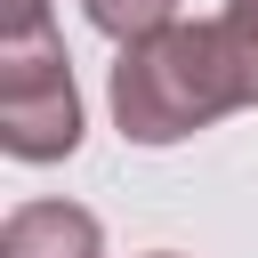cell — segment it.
<instances>
[{"label":"cell","mask_w":258,"mask_h":258,"mask_svg":"<svg viewBox=\"0 0 258 258\" xmlns=\"http://www.w3.org/2000/svg\"><path fill=\"white\" fill-rule=\"evenodd\" d=\"M242 105H258V0H226L210 24H161L113 64V121L137 145H177Z\"/></svg>","instance_id":"obj_1"},{"label":"cell","mask_w":258,"mask_h":258,"mask_svg":"<svg viewBox=\"0 0 258 258\" xmlns=\"http://www.w3.org/2000/svg\"><path fill=\"white\" fill-rule=\"evenodd\" d=\"M0 145L16 161H64L81 145V97H73V64L64 48L40 40H8L0 56Z\"/></svg>","instance_id":"obj_2"},{"label":"cell","mask_w":258,"mask_h":258,"mask_svg":"<svg viewBox=\"0 0 258 258\" xmlns=\"http://www.w3.org/2000/svg\"><path fill=\"white\" fill-rule=\"evenodd\" d=\"M97 250H105V234L73 202H24L0 226V258H97Z\"/></svg>","instance_id":"obj_3"},{"label":"cell","mask_w":258,"mask_h":258,"mask_svg":"<svg viewBox=\"0 0 258 258\" xmlns=\"http://www.w3.org/2000/svg\"><path fill=\"white\" fill-rule=\"evenodd\" d=\"M81 8H89V24H97V32H113L121 48H129V40H145V32H161V24L177 16V0H81Z\"/></svg>","instance_id":"obj_4"},{"label":"cell","mask_w":258,"mask_h":258,"mask_svg":"<svg viewBox=\"0 0 258 258\" xmlns=\"http://www.w3.org/2000/svg\"><path fill=\"white\" fill-rule=\"evenodd\" d=\"M0 32L8 40H40L48 32V0H0Z\"/></svg>","instance_id":"obj_5"},{"label":"cell","mask_w":258,"mask_h":258,"mask_svg":"<svg viewBox=\"0 0 258 258\" xmlns=\"http://www.w3.org/2000/svg\"><path fill=\"white\" fill-rule=\"evenodd\" d=\"M153 258H169V250H153Z\"/></svg>","instance_id":"obj_6"}]
</instances>
